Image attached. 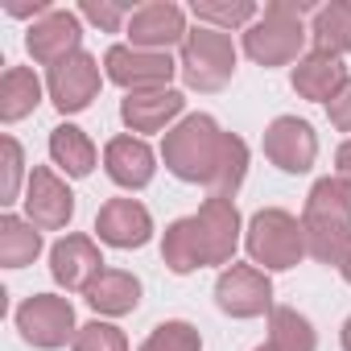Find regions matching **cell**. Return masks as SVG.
<instances>
[{
	"mask_svg": "<svg viewBox=\"0 0 351 351\" xmlns=\"http://www.w3.org/2000/svg\"><path fill=\"white\" fill-rule=\"evenodd\" d=\"M343 277H347V285H351V261H347V265H343Z\"/></svg>",
	"mask_w": 351,
	"mask_h": 351,
	"instance_id": "cell-36",
	"label": "cell"
},
{
	"mask_svg": "<svg viewBox=\"0 0 351 351\" xmlns=\"http://www.w3.org/2000/svg\"><path fill=\"white\" fill-rule=\"evenodd\" d=\"M343 351H351V318L343 322Z\"/></svg>",
	"mask_w": 351,
	"mask_h": 351,
	"instance_id": "cell-35",
	"label": "cell"
},
{
	"mask_svg": "<svg viewBox=\"0 0 351 351\" xmlns=\"http://www.w3.org/2000/svg\"><path fill=\"white\" fill-rule=\"evenodd\" d=\"M326 116H330V124H335L339 132H351V79H347L343 91L326 104Z\"/></svg>",
	"mask_w": 351,
	"mask_h": 351,
	"instance_id": "cell-33",
	"label": "cell"
},
{
	"mask_svg": "<svg viewBox=\"0 0 351 351\" xmlns=\"http://www.w3.org/2000/svg\"><path fill=\"white\" fill-rule=\"evenodd\" d=\"M141 302V281L124 269H104L91 285H87V306L95 314H108V318H120V314H132Z\"/></svg>",
	"mask_w": 351,
	"mask_h": 351,
	"instance_id": "cell-19",
	"label": "cell"
},
{
	"mask_svg": "<svg viewBox=\"0 0 351 351\" xmlns=\"http://www.w3.org/2000/svg\"><path fill=\"white\" fill-rule=\"evenodd\" d=\"M91 25H99L104 34H116L124 25V17H132L124 5H108V0H83V9H79Z\"/></svg>",
	"mask_w": 351,
	"mask_h": 351,
	"instance_id": "cell-32",
	"label": "cell"
},
{
	"mask_svg": "<svg viewBox=\"0 0 351 351\" xmlns=\"http://www.w3.org/2000/svg\"><path fill=\"white\" fill-rule=\"evenodd\" d=\"M256 351H277V347H273V343H265V347H256Z\"/></svg>",
	"mask_w": 351,
	"mask_h": 351,
	"instance_id": "cell-37",
	"label": "cell"
},
{
	"mask_svg": "<svg viewBox=\"0 0 351 351\" xmlns=\"http://www.w3.org/2000/svg\"><path fill=\"white\" fill-rule=\"evenodd\" d=\"M17 330H21L25 343L46 347V351L66 347V343H75V335H79V326H75V306H71L66 298H58V293H34L29 302L17 306Z\"/></svg>",
	"mask_w": 351,
	"mask_h": 351,
	"instance_id": "cell-6",
	"label": "cell"
},
{
	"mask_svg": "<svg viewBox=\"0 0 351 351\" xmlns=\"http://www.w3.org/2000/svg\"><path fill=\"white\" fill-rule=\"evenodd\" d=\"M50 273H54L58 285L87 293V285L104 273V256H99L95 240H87V236H66V240H58V244L50 248Z\"/></svg>",
	"mask_w": 351,
	"mask_h": 351,
	"instance_id": "cell-15",
	"label": "cell"
},
{
	"mask_svg": "<svg viewBox=\"0 0 351 351\" xmlns=\"http://www.w3.org/2000/svg\"><path fill=\"white\" fill-rule=\"evenodd\" d=\"M318 13L310 0H273L265 9V17H256L244 34V50L252 62L261 66H285L298 62L302 46H306V25L302 17Z\"/></svg>",
	"mask_w": 351,
	"mask_h": 351,
	"instance_id": "cell-3",
	"label": "cell"
},
{
	"mask_svg": "<svg viewBox=\"0 0 351 351\" xmlns=\"http://www.w3.org/2000/svg\"><path fill=\"white\" fill-rule=\"evenodd\" d=\"M335 165H339V178H347V182H351V141H343V145H339Z\"/></svg>",
	"mask_w": 351,
	"mask_h": 351,
	"instance_id": "cell-34",
	"label": "cell"
},
{
	"mask_svg": "<svg viewBox=\"0 0 351 351\" xmlns=\"http://www.w3.org/2000/svg\"><path fill=\"white\" fill-rule=\"evenodd\" d=\"M310 38H314V50L335 54V58H343V54L351 50V5H347V0L322 5V9L314 13Z\"/></svg>",
	"mask_w": 351,
	"mask_h": 351,
	"instance_id": "cell-24",
	"label": "cell"
},
{
	"mask_svg": "<svg viewBox=\"0 0 351 351\" xmlns=\"http://www.w3.org/2000/svg\"><path fill=\"white\" fill-rule=\"evenodd\" d=\"M186 108L182 91H173V87H161V91H132L124 95L120 104V120L132 128V132H161L169 120H178Z\"/></svg>",
	"mask_w": 351,
	"mask_h": 351,
	"instance_id": "cell-16",
	"label": "cell"
},
{
	"mask_svg": "<svg viewBox=\"0 0 351 351\" xmlns=\"http://www.w3.org/2000/svg\"><path fill=\"white\" fill-rule=\"evenodd\" d=\"M223 145H228V132L211 120V116H186L178 120L169 132H165V145H161V157H165V169L182 182H211L215 169H219V157H223Z\"/></svg>",
	"mask_w": 351,
	"mask_h": 351,
	"instance_id": "cell-2",
	"label": "cell"
},
{
	"mask_svg": "<svg viewBox=\"0 0 351 351\" xmlns=\"http://www.w3.org/2000/svg\"><path fill=\"white\" fill-rule=\"evenodd\" d=\"M38 252H42V228H34L29 219H17V215L0 219V265L25 269L38 261Z\"/></svg>",
	"mask_w": 351,
	"mask_h": 351,
	"instance_id": "cell-22",
	"label": "cell"
},
{
	"mask_svg": "<svg viewBox=\"0 0 351 351\" xmlns=\"http://www.w3.org/2000/svg\"><path fill=\"white\" fill-rule=\"evenodd\" d=\"M46 87H50L54 108H58L62 116H71V112L91 108V99H95L99 87H104V75H99V62H95L87 50H79V54L62 58L58 66H50Z\"/></svg>",
	"mask_w": 351,
	"mask_h": 351,
	"instance_id": "cell-9",
	"label": "cell"
},
{
	"mask_svg": "<svg viewBox=\"0 0 351 351\" xmlns=\"http://www.w3.org/2000/svg\"><path fill=\"white\" fill-rule=\"evenodd\" d=\"M215 302L232 318H256L273 314V281L256 265H232L215 281Z\"/></svg>",
	"mask_w": 351,
	"mask_h": 351,
	"instance_id": "cell-8",
	"label": "cell"
},
{
	"mask_svg": "<svg viewBox=\"0 0 351 351\" xmlns=\"http://www.w3.org/2000/svg\"><path fill=\"white\" fill-rule=\"evenodd\" d=\"M244 173H248V145L240 136L228 132V145H223V157H219V169H215V178L207 182V191L215 199H232L244 182Z\"/></svg>",
	"mask_w": 351,
	"mask_h": 351,
	"instance_id": "cell-27",
	"label": "cell"
},
{
	"mask_svg": "<svg viewBox=\"0 0 351 351\" xmlns=\"http://www.w3.org/2000/svg\"><path fill=\"white\" fill-rule=\"evenodd\" d=\"M265 157L285 173H306L318 157V136L298 116H277L265 128Z\"/></svg>",
	"mask_w": 351,
	"mask_h": 351,
	"instance_id": "cell-12",
	"label": "cell"
},
{
	"mask_svg": "<svg viewBox=\"0 0 351 351\" xmlns=\"http://www.w3.org/2000/svg\"><path fill=\"white\" fill-rule=\"evenodd\" d=\"M25 211H29V223H34V228L58 232V228H66L71 215H75V195H71V186L58 178L54 169L34 165L29 186H25Z\"/></svg>",
	"mask_w": 351,
	"mask_h": 351,
	"instance_id": "cell-11",
	"label": "cell"
},
{
	"mask_svg": "<svg viewBox=\"0 0 351 351\" xmlns=\"http://www.w3.org/2000/svg\"><path fill=\"white\" fill-rule=\"evenodd\" d=\"M104 169H108V178L124 191H141L153 182V149L141 141V136H116L108 141L104 149Z\"/></svg>",
	"mask_w": 351,
	"mask_h": 351,
	"instance_id": "cell-17",
	"label": "cell"
},
{
	"mask_svg": "<svg viewBox=\"0 0 351 351\" xmlns=\"http://www.w3.org/2000/svg\"><path fill=\"white\" fill-rule=\"evenodd\" d=\"M42 104V83L29 66H9L5 79H0V120L13 124L25 120L34 108Z\"/></svg>",
	"mask_w": 351,
	"mask_h": 351,
	"instance_id": "cell-21",
	"label": "cell"
},
{
	"mask_svg": "<svg viewBox=\"0 0 351 351\" xmlns=\"http://www.w3.org/2000/svg\"><path fill=\"white\" fill-rule=\"evenodd\" d=\"M104 66H108V79L120 83L128 95L132 91H161V87H169L173 71H178L169 54H153V50H136V46H112L104 54Z\"/></svg>",
	"mask_w": 351,
	"mask_h": 351,
	"instance_id": "cell-7",
	"label": "cell"
},
{
	"mask_svg": "<svg viewBox=\"0 0 351 351\" xmlns=\"http://www.w3.org/2000/svg\"><path fill=\"white\" fill-rule=\"evenodd\" d=\"M21 173H25V157H21V145L13 136H5V182H0V203H17V191H21Z\"/></svg>",
	"mask_w": 351,
	"mask_h": 351,
	"instance_id": "cell-31",
	"label": "cell"
},
{
	"mask_svg": "<svg viewBox=\"0 0 351 351\" xmlns=\"http://www.w3.org/2000/svg\"><path fill=\"white\" fill-rule=\"evenodd\" d=\"M306 228V252L322 265L343 269L351 261V228H335V223H318V219H302Z\"/></svg>",
	"mask_w": 351,
	"mask_h": 351,
	"instance_id": "cell-25",
	"label": "cell"
},
{
	"mask_svg": "<svg viewBox=\"0 0 351 351\" xmlns=\"http://www.w3.org/2000/svg\"><path fill=\"white\" fill-rule=\"evenodd\" d=\"M289 83H293V91H298L302 99H314V104H330V99L343 91V83H347V66H343V58L314 50V54L298 58V66H293Z\"/></svg>",
	"mask_w": 351,
	"mask_h": 351,
	"instance_id": "cell-18",
	"label": "cell"
},
{
	"mask_svg": "<svg viewBox=\"0 0 351 351\" xmlns=\"http://www.w3.org/2000/svg\"><path fill=\"white\" fill-rule=\"evenodd\" d=\"M182 79L191 91H223L228 79L236 75V46L223 29H211V25H199L186 34L182 42V62H178Z\"/></svg>",
	"mask_w": 351,
	"mask_h": 351,
	"instance_id": "cell-4",
	"label": "cell"
},
{
	"mask_svg": "<svg viewBox=\"0 0 351 351\" xmlns=\"http://www.w3.org/2000/svg\"><path fill=\"white\" fill-rule=\"evenodd\" d=\"M79 42H83L79 17L66 13V9H54V13H46L42 21H34V25H29V38H25L34 62H42V66H58L62 58L79 54Z\"/></svg>",
	"mask_w": 351,
	"mask_h": 351,
	"instance_id": "cell-13",
	"label": "cell"
},
{
	"mask_svg": "<svg viewBox=\"0 0 351 351\" xmlns=\"http://www.w3.org/2000/svg\"><path fill=\"white\" fill-rule=\"evenodd\" d=\"M71 347L75 351H128V339L112 322H87V326H79Z\"/></svg>",
	"mask_w": 351,
	"mask_h": 351,
	"instance_id": "cell-30",
	"label": "cell"
},
{
	"mask_svg": "<svg viewBox=\"0 0 351 351\" xmlns=\"http://www.w3.org/2000/svg\"><path fill=\"white\" fill-rule=\"evenodd\" d=\"M141 351H203V339L191 322H161L153 326V335L141 343Z\"/></svg>",
	"mask_w": 351,
	"mask_h": 351,
	"instance_id": "cell-29",
	"label": "cell"
},
{
	"mask_svg": "<svg viewBox=\"0 0 351 351\" xmlns=\"http://www.w3.org/2000/svg\"><path fill=\"white\" fill-rule=\"evenodd\" d=\"M240 244V211L232 199H207L195 215L173 219L161 240V261L169 273H195L207 265H232Z\"/></svg>",
	"mask_w": 351,
	"mask_h": 351,
	"instance_id": "cell-1",
	"label": "cell"
},
{
	"mask_svg": "<svg viewBox=\"0 0 351 351\" xmlns=\"http://www.w3.org/2000/svg\"><path fill=\"white\" fill-rule=\"evenodd\" d=\"M50 157H54V165H62L71 173V178H87L95 169V145L75 124H58L50 132Z\"/></svg>",
	"mask_w": 351,
	"mask_h": 351,
	"instance_id": "cell-23",
	"label": "cell"
},
{
	"mask_svg": "<svg viewBox=\"0 0 351 351\" xmlns=\"http://www.w3.org/2000/svg\"><path fill=\"white\" fill-rule=\"evenodd\" d=\"M195 17L211 29H236L256 21V5L252 0H195Z\"/></svg>",
	"mask_w": 351,
	"mask_h": 351,
	"instance_id": "cell-28",
	"label": "cell"
},
{
	"mask_svg": "<svg viewBox=\"0 0 351 351\" xmlns=\"http://www.w3.org/2000/svg\"><path fill=\"white\" fill-rule=\"evenodd\" d=\"M269 343L277 351H314V326L306 314H298L293 306H277L269 314Z\"/></svg>",
	"mask_w": 351,
	"mask_h": 351,
	"instance_id": "cell-26",
	"label": "cell"
},
{
	"mask_svg": "<svg viewBox=\"0 0 351 351\" xmlns=\"http://www.w3.org/2000/svg\"><path fill=\"white\" fill-rule=\"evenodd\" d=\"M244 244H248L252 265H265V269L281 273V269H293L306 256V228L289 211L269 207V211H256L252 215Z\"/></svg>",
	"mask_w": 351,
	"mask_h": 351,
	"instance_id": "cell-5",
	"label": "cell"
},
{
	"mask_svg": "<svg viewBox=\"0 0 351 351\" xmlns=\"http://www.w3.org/2000/svg\"><path fill=\"white\" fill-rule=\"evenodd\" d=\"M95 232H99V240L112 244V248H141V244H149V236H153V219H149V211H145L136 199H112V203L99 207Z\"/></svg>",
	"mask_w": 351,
	"mask_h": 351,
	"instance_id": "cell-14",
	"label": "cell"
},
{
	"mask_svg": "<svg viewBox=\"0 0 351 351\" xmlns=\"http://www.w3.org/2000/svg\"><path fill=\"white\" fill-rule=\"evenodd\" d=\"M302 219L351 228V182L347 178H318L306 195V215Z\"/></svg>",
	"mask_w": 351,
	"mask_h": 351,
	"instance_id": "cell-20",
	"label": "cell"
},
{
	"mask_svg": "<svg viewBox=\"0 0 351 351\" xmlns=\"http://www.w3.org/2000/svg\"><path fill=\"white\" fill-rule=\"evenodd\" d=\"M186 13L169 0H153V5L132 9L128 17V46L136 50H153V54H169V46L186 42Z\"/></svg>",
	"mask_w": 351,
	"mask_h": 351,
	"instance_id": "cell-10",
	"label": "cell"
}]
</instances>
